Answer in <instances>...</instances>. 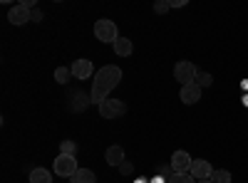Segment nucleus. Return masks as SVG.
I'll list each match as a JSON object with an SVG mask.
<instances>
[{"instance_id": "obj_1", "label": "nucleus", "mask_w": 248, "mask_h": 183, "mask_svg": "<svg viewBox=\"0 0 248 183\" xmlns=\"http://www.w3.org/2000/svg\"><path fill=\"white\" fill-rule=\"evenodd\" d=\"M119 82H122V70H119L117 65L102 67V70L94 74V84H92V92H90L92 101H94V104H102V101L109 97V92H112Z\"/></svg>"}, {"instance_id": "obj_2", "label": "nucleus", "mask_w": 248, "mask_h": 183, "mask_svg": "<svg viewBox=\"0 0 248 183\" xmlns=\"http://www.w3.org/2000/svg\"><path fill=\"white\" fill-rule=\"evenodd\" d=\"M94 37L99 40V42H109V45H114L117 40H119L117 25L112 23V20H107V17L97 20V23H94Z\"/></svg>"}, {"instance_id": "obj_3", "label": "nucleus", "mask_w": 248, "mask_h": 183, "mask_svg": "<svg viewBox=\"0 0 248 183\" xmlns=\"http://www.w3.org/2000/svg\"><path fill=\"white\" fill-rule=\"evenodd\" d=\"M174 77H176V82H181V87H186V84L196 82L199 70H196L194 62H186V59H181V62H176V67H174Z\"/></svg>"}, {"instance_id": "obj_4", "label": "nucleus", "mask_w": 248, "mask_h": 183, "mask_svg": "<svg viewBox=\"0 0 248 183\" xmlns=\"http://www.w3.org/2000/svg\"><path fill=\"white\" fill-rule=\"evenodd\" d=\"M124 112H127V104L122 99H105L99 104V116L102 119H119Z\"/></svg>"}, {"instance_id": "obj_5", "label": "nucleus", "mask_w": 248, "mask_h": 183, "mask_svg": "<svg viewBox=\"0 0 248 183\" xmlns=\"http://www.w3.org/2000/svg\"><path fill=\"white\" fill-rule=\"evenodd\" d=\"M77 171H79V169H77V158H75V156L60 154V156L55 158V173H57V176H62V178H72Z\"/></svg>"}, {"instance_id": "obj_6", "label": "nucleus", "mask_w": 248, "mask_h": 183, "mask_svg": "<svg viewBox=\"0 0 248 183\" xmlns=\"http://www.w3.org/2000/svg\"><path fill=\"white\" fill-rule=\"evenodd\" d=\"M191 164H194V158L186 154V151H174V156H171L174 173H189L191 171Z\"/></svg>"}, {"instance_id": "obj_7", "label": "nucleus", "mask_w": 248, "mask_h": 183, "mask_svg": "<svg viewBox=\"0 0 248 183\" xmlns=\"http://www.w3.org/2000/svg\"><path fill=\"white\" fill-rule=\"evenodd\" d=\"M8 20H10L13 25H25V23H30V20H32V13L25 5H13L10 13H8Z\"/></svg>"}, {"instance_id": "obj_8", "label": "nucleus", "mask_w": 248, "mask_h": 183, "mask_svg": "<svg viewBox=\"0 0 248 183\" xmlns=\"http://www.w3.org/2000/svg\"><path fill=\"white\" fill-rule=\"evenodd\" d=\"M196 181H203V178H211L214 176V169L209 161H203V158H196L194 164H191V171H189Z\"/></svg>"}, {"instance_id": "obj_9", "label": "nucleus", "mask_w": 248, "mask_h": 183, "mask_svg": "<svg viewBox=\"0 0 248 183\" xmlns=\"http://www.w3.org/2000/svg\"><path fill=\"white\" fill-rule=\"evenodd\" d=\"M70 70H72V77H75V79H90L92 72H94V67H92L90 59H75V65H72Z\"/></svg>"}, {"instance_id": "obj_10", "label": "nucleus", "mask_w": 248, "mask_h": 183, "mask_svg": "<svg viewBox=\"0 0 248 183\" xmlns=\"http://www.w3.org/2000/svg\"><path fill=\"white\" fill-rule=\"evenodd\" d=\"M199 99H201V87L196 82L181 87V101H184V104H196Z\"/></svg>"}, {"instance_id": "obj_11", "label": "nucleus", "mask_w": 248, "mask_h": 183, "mask_svg": "<svg viewBox=\"0 0 248 183\" xmlns=\"http://www.w3.org/2000/svg\"><path fill=\"white\" fill-rule=\"evenodd\" d=\"M105 161L109 166H122L124 164V149L122 146H109L105 154Z\"/></svg>"}, {"instance_id": "obj_12", "label": "nucleus", "mask_w": 248, "mask_h": 183, "mask_svg": "<svg viewBox=\"0 0 248 183\" xmlns=\"http://www.w3.org/2000/svg\"><path fill=\"white\" fill-rule=\"evenodd\" d=\"M112 47H114V55H119V57H129V55L134 52L132 40H127V37H119V40H117V42H114Z\"/></svg>"}, {"instance_id": "obj_13", "label": "nucleus", "mask_w": 248, "mask_h": 183, "mask_svg": "<svg viewBox=\"0 0 248 183\" xmlns=\"http://www.w3.org/2000/svg\"><path fill=\"white\" fill-rule=\"evenodd\" d=\"M28 183H52V173L47 169H32Z\"/></svg>"}, {"instance_id": "obj_14", "label": "nucleus", "mask_w": 248, "mask_h": 183, "mask_svg": "<svg viewBox=\"0 0 248 183\" xmlns=\"http://www.w3.org/2000/svg\"><path fill=\"white\" fill-rule=\"evenodd\" d=\"M70 181H72V183H94L97 176H94V171H90V169H79Z\"/></svg>"}, {"instance_id": "obj_15", "label": "nucleus", "mask_w": 248, "mask_h": 183, "mask_svg": "<svg viewBox=\"0 0 248 183\" xmlns=\"http://www.w3.org/2000/svg\"><path fill=\"white\" fill-rule=\"evenodd\" d=\"M70 77H72V70H70V67H57V70H55V82H57V84H67Z\"/></svg>"}, {"instance_id": "obj_16", "label": "nucleus", "mask_w": 248, "mask_h": 183, "mask_svg": "<svg viewBox=\"0 0 248 183\" xmlns=\"http://www.w3.org/2000/svg\"><path fill=\"white\" fill-rule=\"evenodd\" d=\"M60 154H65V156H77V144L75 141H70V139H65L60 144Z\"/></svg>"}, {"instance_id": "obj_17", "label": "nucleus", "mask_w": 248, "mask_h": 183, "mask_svg": "<svg viewBox=\"0 0 248 183\" xmlns=\"http://www.w3.org/2000/svg\"><path fill=\"white\" fill-rule=\"evenodd\" d=\"M211 183H231V173L226 171V169H218V171H214Z\"/></svg>"}, {"instance_id": "obj_18", "label": "nucleus", "mask_w": 248, "mask_h": 183, "mask_svg": "<svg viewBox=\"0 0 248 183\" xmlns=\"http://www.w3.org/2000/svg\"><path fill=\"white\" fill-rule=\"evenodd\" d=\"M196 84L203 89V87H209V84H214V77L209 74V72H199V77H196Z\"/></svg>"}, {"instance_id": "obj_19", "label": "nucleus", "mask_w": 248, "mask_h": 183, "mask_svg": "<svg viewBox=\"0 0 248 183\" xmlns=\"http://www.w3.org/2000/svg\"><path fill=\"white\" fill-rule=\"evenodd\" d=\"M171 183H199V181H196L191 173H174Z\"/></svg>"}, {"instance_id": "obj_20", "label": "nucleus", "mask_w": 248, "mask_h": 183, "mask_svg": "<svg viewBox=\"0 0 248 183\" xmlns=\"http://www.w3.org/2000/svg\"><path fill=\"white\" fill-rule=\"evenodd\" d=\"M72 99H77V101H72V107H75V109H82V107L87 104V99H85V94H75Z\"/></svg>"}, {"instance_id": "obj_21", "label": "nucleus", "mask_w": 248, "mask_h": 183, "mask_svg": "<svg viewBox=\"0 0 248 183\" xmlns=\"http://www.w3.org/2000/svg\"><path fill=\"white\" fill-rule=\"evenodd\" d=\"M169 8H171V3H167V0H161V3H156V5H154V13H159V15H161V13H167Z\"/></svg>"}, {"instance_id": "obj_22", "label": "nucleus", "mask_w": 248, "mask_h": 183, "mask_svg": "<svg viewBox=\"0 0 248 183\" xmlns=\"http://www.w3.org/2000/svg\"><path fill=\"white\" fill-rule=\"evenodd\" d=\"M119 171H122V173H124V176H129V173H132V171H134V166H132V164H129V161H124V164H122V166H119Z\"/></svg>"}, {"instance_id": "obj_23", "label": "nucleus", "mask_w": 248, "mask_h": 183, "mask_svg": "<svg viewBox=\"0 0 248 183\" xmlns=\"http://www.w3.org/2000/svg\"><path fill=\"white\" fill-rule=\"evenodd\" d=\"M169 3H171V8H184L186 0H169Z\"/></svg>"}, {"instance_id": "obj_24", "label": "nucleus", "mask_w": 248, "mask_h": 183, "mask_svg": "<svg viewBox=\"0 0 248 183\" xmlns=\"http://www.w3.org/2000/svg\"><path fill=\"white\" fill-rule=\"evenodd\" d=\"M40 17H43V13H40V10L35 8V13H32V20H35V23H37V20H40Z\"/></svg>"}, {"instance_id": "obj_25", "label": "nucleus", "mask_w": 248, "mask_h": 183, "mask_svg": "<svg viewBox=\"0 0 248 183\" xmlns=\"http://www.w3.org/2000/svg\"><path fill=\"white\" fill-rule=\"evenodd\" d=\"M152 183H169V181H167V178H161V176H154V181H152Z\"/></svg>"}, {"instance_id": "obj_26", "label": "nucleus", "mask_w": 248, "mask_h": 183, "mask_svg": "<svg viewBox=\"0 0 248 183\" xmlns=\"http://www.w3.org/2000/svg\"><path fill=\"white\" fill-rule=\"evenodd\" d=\"M199 183H211V178H203V181H199Z\"/></svg>"}, {"instance_id": "obj_27", "label": "nucleus", "mask_w": 248, "mask_h": 183, "mask_svg": "<svg viewBox=\"0 0 248 183\" xmlns=\"http://www.w3.org/2000/svg\"><path fill=\"white\" fill-rule=\"evenodd\" d=\"M243 104H246V107H248V97H243Z\"/></svg>"}, {"instance_id": "obj_28", "label": "nucleus", "mask_w": 248, "mask_h": 183, "mask_svg": "<svg viewBox=\"0 0 248 183\" xmlns=\"http://www.w3.org/2000/svg\"><path fill=\"white\" fill-rule=\"evenodd\" d=\"M137 183H147V181H137Z\"/></svg>"}]
</instances>
